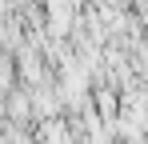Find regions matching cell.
I'll list each match as a JSON object with an SVG mask.
<instances>
[{"instance_id": "1", "label": "cell", "mask_w": 148, "mask_h": 144, "mask_svg": "<svg viewBox=\"0 0 148 144\" xmlns=\"http://www.w3.org/2000/svg\"><path fill=\"white\" fill-rule=\"evenodd\" d=\"M136 8H140V16L148 20V0H136Z\"/></svg>"}]
</instances>
